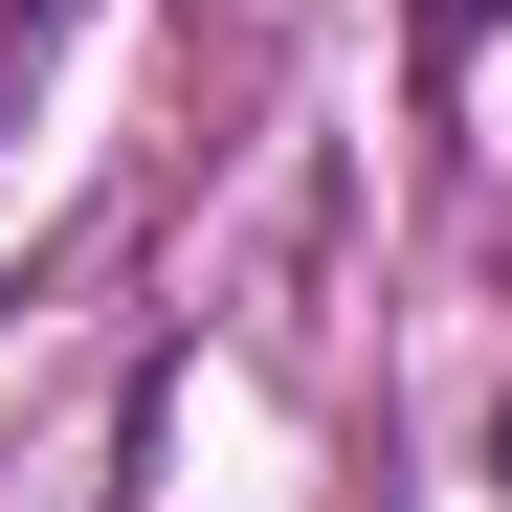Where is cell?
<instances>
[{
    "mask_svg": "<svg viewBox=\"0 0 512 512\" xmlns=\"http://www.w3.org/2000/svg\"><path fill=\"white\" fill-rule=\"evenodd\" d=\"M401 23H423V45H490V23H512V0H401Z\"/></svg>",
    "mask_w": 512,
    "mask_h": 512,
    "instance_id": "1",
    "label": "cell"
},
{
    "mask_svg": "<svg viewBox=\"0 0 512 512\" xmlns=\"http://www.w3.org/2000/svg\"><path fill=\"white\" fill-rule=\"evenodd\" d=\"M490 490H512V401H490Z\"/></svg>",
    "mask_w": 512,
    "mask_h": 512,
    "instance_id": "2",
    "label": "cell"
}]
</instances>
